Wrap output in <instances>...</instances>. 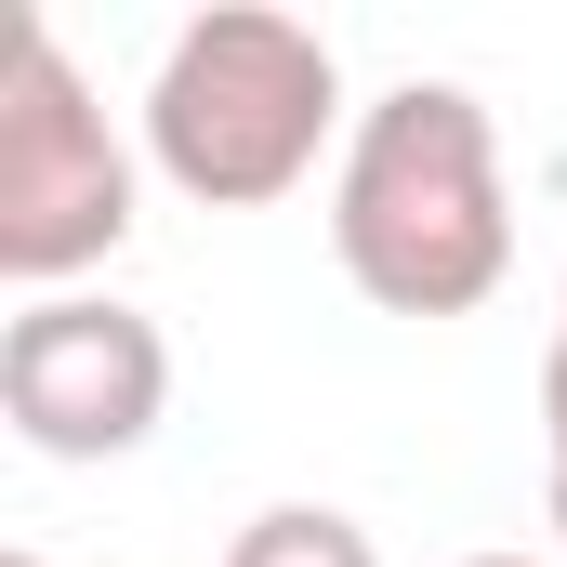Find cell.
I'll return each mask as SVG.
<instances>
[{
	"instance_id": "1",
	"label": "cell",
	"mask_w": 567,
	"mask_h": 567,
	"mask_svg": "<svg viewBox=\"0 0 567 567\" xmlns=\"http://www.w3.org/2000/svg\"><path fill=\"white\" fill-rule=\"evenodd\" d=\"M330 251L383 317H475L515 278V185L502 120L462 80H396L357 106L330 158Z\"/></svg>"
},
{
	"instance_id": "2",
	"label": "cell",
	"mask_w": 567,
	"mask_h": 567,
	"mask_svg": "<svg viewBox=\"0 0 567 567\" xmlns=\"http://www.w3.org/2000/svg\"><path fill=\"white\" fill-rule=\"evenodd\" d=\"M343 120V53L303 27V13H265V0H212L172 27L158 80H145V158L172 198L198 212H265L290 198Z\"/></svg>"
},
{
	"instance_id": "3",
	"label": "cell",
	"mask_w": 567,
	"mask_h": 567,
	"mask_svg": "<svg viewBox=\"0 0 567 567\" xmlns=\"http://www.w3.org/2000/svg\"><path fill=\"white\" fill-rule=\"evenodd\" d=\"M133 238V145L93 106L80 53L53 27L13 40V80H0V278L27 303L80 290L106 251Z\"/></svg>"
},
{
	"instance_id": "4",
	"label": "cell",
	"mask_w": 567,
	"mask_h": 567,
	"mask_svg": "<svg viewBox=\"0 0 567 567\" xmlns=\"http://www.w3.org/2000/svg\"><path fill=\"white\" fill-rule=\"evenodd\" d=\"M158 410H172L158 317L106 303V290L13 303V330H0V423L27 435L40 462H120V449L158 435Z\"/></svg>"
},
{
	"instance_id": "5",
	"label": "cell",
	"mask_w": 567,
	"mask_h": 567,
	"mask_svg": "<svg viewBox=\"0 0 567 567\" xmlns=\"http://www.w3.org/2000/svg\"><path fill=\"white\" fill-rule=\"evenodd\" d=\"M225 567H383V555H370V528L330 515V502H265V515L225 542Z\"/></svg>"
},
{
	"instance_id": "6",
	"label": "cell",
	"mask_w": 567,
	"mask_h": 567,
	"mask_svg": "<svg viewBox=\"0 0 567 567\" xmlns=\"http://www.w3.org/2000/svg\"><path fill=\"white\" fill-rule=\"evenodd\" d=\"M542 515L567 542V303H555V357H542Z\"/></svg>"
},
{
	"instance_id": "7",
	"label": "cell",
	"mask_w": 567,
	"mask_h": 567,
	"mask_svg": "<svg viewBox=\"0 0 567 567\" xmlns=\"http://www.w3.org/2000/svg\"><path fill=\"white\" fill-rule=\"evenodd\" d=\"M462 567H542V555H462Z\"/></svg>"
},
{
	"instance_id": "8",
	"label": "cell",
	"mask_w": 567,
	"mask_h": 567,
	"mask_svg": "<svg viewBox=\"0 0 567 567\" xmlns=\"http://www.w3.org/2000/svg\"><path fill=\"white\" fill-rule=\"evenodd\" d=\"M0 567H53V555H0Z\"/></svg>"
}]
</instances>
